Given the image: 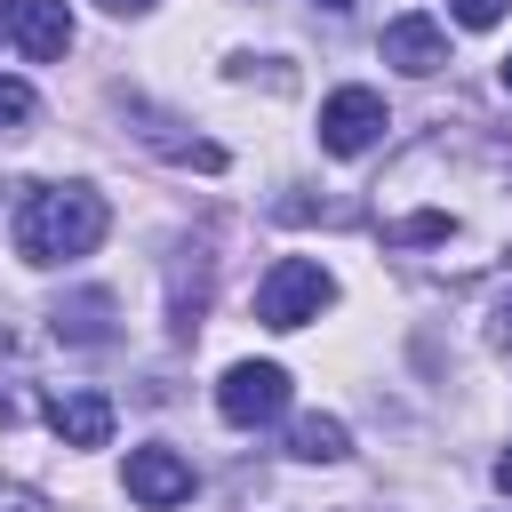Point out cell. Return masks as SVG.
<instances>
[{
	"mask_svg": "<svg viewBox=\"0 0 512 512\" xmlns=\"http://www.w3.org/2000/svg\"><path fill=\"white\" fill-rule=\"evenodd\" d=\"M0 376H16V336H8V328H0ZM16 416H24V400L0 392V424H16Z\"/></svg>",
	"mask_w": 512,
	"mask_h": 512,
	"instance_id": "cell-13",
	"label": "cell"
},
{
	"mask_svg": "<svg viewBox=\"0 0 512 512\" xmlns=\"http://www.w3.org/2000/svg\"><path fill=\"white\" fill-rule=\"evenodd\" d=\"M0 512H48V496L24 488V480H0Z\"/></svg>",
	"mask_w": 512,
	"mask_h": 512,
	"instance_id": "cell-15",
	"label": "cell"
},
{
	"mask_svg": "<svg viewBox=\"0 0 512 512\" xmlns=\"http://www.w3.org/2000/svg\"><path fill=\"white\" fill-rule=\"evenodd\" d=\"M320 8H352V0H320Z\"/></svg>",
	"mask_w": 512,
	"mask_h": 512,
	"instance_id": "cell-20",
	"label": "cell"
},
{
	"mask_svg": "<svg viewBox=\"0 0 512 512\" xmlns=\"http://www.w3.org/2000/svg\"><path fill=\"white\" fill-rule=\"evenodd\" d=\"M280 408H288V368H272V360L224 368V384H216V416H224V424L256 432V424H272Z\"/></svg>",
	"mask_w": 512,
	"mask_h": 512,
	"instance_id": "cell-4",
	"label": "cell"
},
{
	"mask_svg": "<svg viewBox=\"0 0 512 512\" xmlns=\"http://www.w3.org/2000/svg\"><path fill=\"white\" fill-rule=\"evenodd\" d=\"M488 344H504V352H512V288L496 296V320H488Z\"/></svg>",
	"mask_w": 512,
	"mask_h": 512,
	"instance_id": "cell-16",
	"label": "cell"
},
{
	"mask_svg": "<svg viewBox=\"0 0 512 512\" xmlns=\"http://www.w3.org/2000/svg\"><path fill=\"white\" fill-rule=\"evenodd\" d=\"M56 336L64 344H104L112 336V296L104 288H80L72 304H56Z\"/></svg>",
	"mask_w": 512,
	"mask_h": 512,
	"instance_id": "cell-10",
	"label": "cell"
},
{
	"mask_svg": "<svg viewBox=\"0 0 512 512\" xmlns=\"http://www.w3.org/2000/svg\"><path fill=\"white\" fill-rule=\"evenodd\" d=\"M504 88H512V56H504Z\"/></svg>",
	"mask_w": 512,
	"mask_h": 512,
	"instance_id": "cell-19",
	"label": "cell"
},
{
	"mask_svg": "<svg viewBox=\"0 0 512 512\" xmlns=\"http://www.w3.org/2000/svg\"><path fill=\"white\" fill-rule=\"evenodd\" d=\"M512 0H456V24H472V32H488L496 16H504Z\"/></svg>",
	"mask_w": 512,
	"mask_h": 512,
	"instance_id": "cell-14",
	"label": "cell"
},
{
	"mask_svg": "<svg viewBox=\"0 0 512 512\" xmlns=\"http://www.w3.org/2000/svg\"><path fill=\"white\" fill-rule=\"evenodd\" d=\"M496 488H504V496H512V448H504V456H496Z\"/></svg>",
	"mask_w": 512,
	"mask_h": 512,
	"instance_id": "cell-17",
	"label": "cell"
},
{
	"mask_svg": "<svg viewBox=\"0 0 512 512\" xmlns=\"http://www.w3.org/2000/svg\"><path fill=\"white\" fill-rule=\"evenodd\" d=\"M48 432L64 448H104L112 440V400L104 392H56L48 400Z\"/></svg>",
	"mask_w": 512,
	"mask_h": 512,
	"instance_id": "cell-9",
	"label": "cell"
},
{
	"mask_svg": "<svg viewBox=\"0 0 512 512\" xmlns=\"http://www.w3.org/2000/svg\"><path fill=\"white\" fill-rule=\"evenodd\" d=\"M104 224H112L104 192H88V184H40V192H24L16 248H24V264H72V256H88L104 240Z\"/></svg>",
	"mask_w": 512,
	"mask_h": 512,
	"instance_id": "cell-2",
	"label": "cell"
},
{
	"mask_svg": "<svg viewBox=\"0 0 512 512\" xmlns=\"http://www.w3.org/2000/svg\"><path fill=\"white\" fill-rule=\"evenodd\" d=\"M376 136H384V96H376V88H336V96L320 104V144H328L336 160L368 152Z\"/></svg>",
	"mask_w": 512,
	"mask_h": 512,
	"instance_id": "cell-5",
	"label": "cell"
},
{
	"mask_svg": "<svg viewBox=\"0 0 512 512\" xmlns=\"http://www.w3.org/2000/svg\"><path fill=\"white\" fill-rule=\"evenodd\" d=\"M384 64H400L408 80H432V72L448 64V32H440L432 16H392V24H384Z\"/></svg>",
	"mask_w": 512,
	"mask_h": 512,
	"instance_id": "cell-8",
	"label": "cell"
},
{
	"mask_svg": "<svg viewBox=\"0 0 512 512\" xmlns=\"http://www.w3.org/2000/svg\"><path fill=\"white\" fill-rule=\"evenodd\" d=\"M32 120H40V96L24 80H0V136H24Z\"/></svg>",
	"mask_w": 512,
	"mask_h": 512,
	"instance_id": "cell-12",
	"label": "cell"
},
{
	"mask_svg": "<svg viewBox=\"0 0 512 512\" xmlns=\"http://www.w3.org/2000/svg\"><path fill=\"white\" fill-rule=\"evenodd\" d=\"M376 240L392 256H416L424 272L472 280L496 256H512V136L456 120L424 128L368 200Z\"/></svg>",
	"mask_w": 512,
	"mask_h": 512,
	"instance_id": "cell-1",
	"label": "cell"
},
{
	"mask_svg": "<svg viewBox=\"0 0 512 512\" xmlns=\"http://www.w3.org/2000/svg\"><path fill=\"white\" fill-rule=\"evenodd\" d=\"M104 8H112V16H144L152 0H104Z\"/></svg>",
	"mask_w": 512,
	"mask_h": 512,
	"instance_id": "cell-18",
	"label": "cell"
},
{
	"mask_svg": "<svg viewBox=\"0 0 512 512\" xmlns=\"http://www.w3.org/2000/svg\"><path fill=\"white\" fill-rule=\"evenodd\" d=\"M128 496H136L144 512H168V504L192 496V464H184L176 448H136V456H128Z\"/></svg>",
	"mask_w": 512,
	"mask_h": 512,
	"instance_id": "cell-7",
	"label": "cell"
},
{
	"mask_svg": "<svg viewBox=\"0 0 512 512\" xmlns=\"http://www.w3.org/2000/svg\"><path fill=\"white\" fill-rule=\"evenodd\" d=\"M0 32H8L32 64H56V56L72 48V16H64V0H0Z\"/></svg>",
	"mask_w": 512,
	"mask_h": 512,
	"instance_id": "cell-6",
	"label": "cell"
},
{
	"mask_svg": "<svg viewBox=\"0 0 512 512\" xmlns=\"http://www.w3.org/2000/svg\"><path fill=\"white\" fill-rule=\"evenodd\" d=\"M352 440H344V424L336 416H304L296 432H288V456H304V464H336Z\"/></svg>",
	"mask_w": 512,
	"mask_h": 512,
	"instance_id": "cell-11",
	"label": "cell"
},
{
	"mask_svg": "<svg viewBox=\"0 0 512 512\" xmlns=\"http://www.w3.org/2000/svg\"><path fill=\"white\" fill-rule=\"evenodd\" d=\"M328 296H336L328 264H312V256H280V264L264 272V288H256V320H264V328H304V320H320Z\"/></svg>",
	"mask_w": 512,
	"mask_h": 512,
	"instance_id": "cell-3",
	"label": "cell"
}]
</instances>
